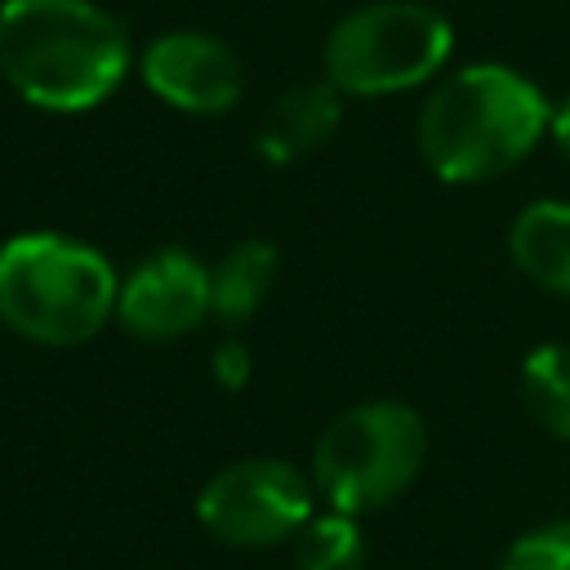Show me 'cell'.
<instances>
[{
  "instance_id": "cell-1",
  "label": "cell",
  "mask_w": 570,
  "mask_h": 570,
  "mask_svg": "<svg viewBox=\"0 0 570 570\" xmlns=\"http://www.w3.org/2000/svg\"><path fill=\"white\" fill-rule=\"evenodd\" d=\"M134 45L116 13L94 0H4L0 76L40 111H94L129 76Z\"/></svg>"
},
{
  "instance_id": "cell-2",
  "label": "cell",
  "mask_w": 570,
  "mask_h": 570,
  "mask_svg": "<svg viewBox=\"0 0 570 570\" xmlns=\"http://www.w3.org/2000/svg\"><path fill=\"white\" fill-rule=\"evenodd\" d=\"M548 125L552 107L530 76L503 62H472L436 80L419 107L414 147L441 183H490L517 169Z\"/></svg>"
},
{
  "instance_id": "cell-3",
  "label": "cell",
  "mask_w": 570,
  "mask_h": 570,
  "mask_svg": "<svg viewBox=\"0 0 570 570\" xmlns=\"http://www.w3.org/2000/svg\"><path fill=\"white\" fill-rule=\"evenodd\" d=\"M120 276L102 249L67 232L0 245V321L36 347H80L116 321Z\"/></svg>"
},
{
  "instance_id": "cell-4",
  "label": "cell",
  "mask_w": 570,
  "mask_h": 570,
  "mask_svg": "<svg viewBox=\"0 0 570 570\" xmlns=\"http://www.w3.org/2000/svg\"><path fill=\"white\" fill-rule=\"evenodd\" d=\"M454 53V27L423 0H370L325 36V80L352 98H392L432 85Z\"/></svg>"
},
{
  "instance_id": "cell-5",
  "label": "cell",
  "mask_w": 570,
  "mask_h": 570,
  "mask_svg": "<svg viewBox=\"0 0 570 570\" xmlns=\"http://www.w3.org/2000/svg\"><path fill=\"white\" fill-rule=\"evenodd\" d=\"M428 428L405 401H361L312 445V485L338 512H374L405 494L423 468Z\"/></svg>"
},
{
  "instance_id": "cell-6",
  "label": "cell",
  "mask_w": 570,
  "mask_h": 570,
  "mask_svg": "<svg viewBox=\"0 0 570 570\" xmlns=\"http://www.w3.org/2000/svg\"><path fill=\"white\" fill-rule=\"evenodd\" d=\"M312 476L285 459H236L196 494V521L227 548H272L312 521Z\"/></svg>"
},
{
  "instance_id": "cell-7",
  "label": "cell",
  "mask_w": 570,
  "mask_h": 570,
  "mask_svg": "<svg viewBox=\"0 0 570 570\" xmlns=\"http://www.w3.org/2000/svg\"><path fill=\"white\" fill-rule=\"evenodd\" d=\"M214 316L209 298V267L169 245L134 263V272L120 281L116 294V325L138 343H174L187 338L196 325Z\"/></svg>"
},
{
  "instance_id": "cell-8",
  "label": "cell",
  "mask_w": 570,
  "mask_h": 570,
  "mask_svg": "<svg viewBox=\"0 0 570 570\" xmlns=\"http://www.w3.org/2000/svg\"><path fill=\"white\" fill-rule=\"evenodd\" d=\"M142 85L187 116H223L245 94L240 58L209 31H165L138 53Z\"/></svg>"
},
{
  "instance_id": "cell-9",
  "label": "cell",
  "mask_w": 570,
  "mask_h": 570,
  "mask_svg": "<svg viewBox=\"0 0 570 570\" xmlns=\"http://www.w3.org/2000/svg\"><path fill=\"white\" fill-rule=\"evenodd\" d=\"M508 254L525 281L570 298V200H530L517 209Z\"/></svg>"
},
{
  "instance_id": "cell-10",
  "label": "cell",
  "mask_w": 570,
  "mask_h": 570,
  "mask_svg": "<svg viewBox=\"0 0 570 570\" xmlns=\"http://www.w3.org/2000/svg\"><path fill=\"white\" fill-rule=\"evenodd\" d=\"M338 120H343V94L330 80L289 85L272 102V120H267V134L258 138V151L272 156L276 165H285L298 151L325 147L338 134Z\"/></svg>"
},
{
  "instance_id": "cell-11",
  "label": "cell",
  "mask_w": 570,
  "mask_h": 570,
  "mask_svg": "<svg viewBox=\"0 0 570 570\" xmlns=\"http://www.w3.org/2000/svg\"><path fill=\"white\" fill-rule=\"evenodd\" d=\"M276 263H281V254H276L272 240H263V236L236 240V245L209 267L214 316H218L223 325L249 321V316L263 307V298H267V289H272V281H276Z\"/></svg>"
},
{
  "instance_id": "cell-12",
  "label": "cell",
  "mask_w": 570,
  "mask_h": 570,
  "mask_svg": "<svg viewBox=\"0 0 570 570\" xmlns=\"http://www.w3.org/2000/svg\"><path fill=\"white\" fill-rule=\"evenodd\" d=\"M521 401L543 432L570 441V343H539L521 361Z\"/></svg>"
},
{
  "instance_id": "cell-13",
  "label": "cell",
  "mask_w": 570,
  "mask_h": 570,
  "mask_svg": "<svg viewBox=\"0 0 570 570\" xmlns=\"http://www.w3.org/2000/svg\"><path fill=\"white\" fill-rule=\"evenodd\" d=\"M365 534L352 512H321L294 539V570H365Z\"/></svg>"
},
{
  "instance_id": "cell-14",
  "label": "cell",
  "mask_w": 570,
  "mask_h": 570,
  "mask_svg": "<svg viewBox=\"0 0 570 570\" xmlns=\"http://www.w3.org/2000/svg\"><path fill=\"white\" fill-rule=\"evenodd\" d=\"M499 570H570V521H548L512 539Z\"/></svg>"
},
{
  "instance_id": "cell-15",
  "label": "cell",
  "mask_w": 570,
  "mask_h": 570,
  "mask_svg": "<svg viewBox=\"0 0 570 570\" xmlns=\"http://www.w3.org/2000/svg\"><path fill=\"white\" fill-rule=\"evenodd\" d=\"M209 374H214V383H218L223 392H240V387L249 383V374H254L249 347H245L240 338H223V343L214 347V356H209Z\"/></svg>"
},
{
  "instance_id": "cell-16",
  "label": "cell",
  "mask_w": 570,
  "mask_h": 570,
  "mask_svg": "<svg viewBox=\"0 0 570 570\" xmlns=\"http://www.w3.org/2000/svg\"><path fill=\"white\" fill-rule=\"evenodd\" d=\"M548 134H552V142H557V151H561V160L570 165V98L552 111V125H548Z\"/></svg>"
}]
</instances>
